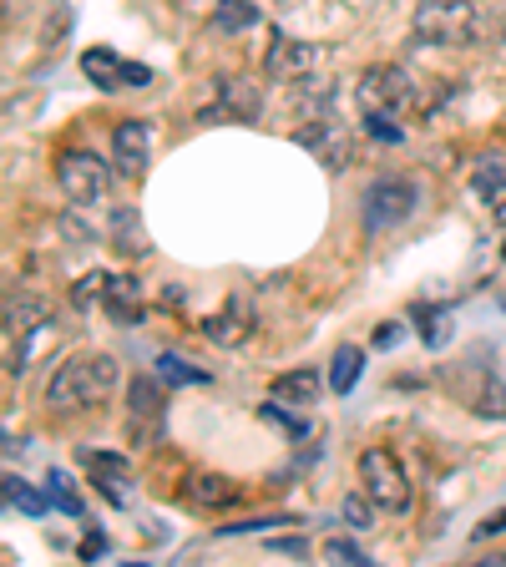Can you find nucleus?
<instances>
[{
    "instance_id": "obj_1",
    "label": "nucleus",
    "mask_w": 506,
    "mask_h": 567,
    "mask_svg": "<svg viewBox=\"0 0 506 567\" xmlns=\"http://www.w3.org/2000/svg\"><path fill=\"white\" fill-rule=\"evenodd\" d=\"M117 390V360L112 355H76L66 360L51 385H46V405L56 416H76V411H92L107 395Z\"/></svg>"
},
{
    "instance_id": "obj_2",
    "label": "nucleus",
    "mask_w": 506,
    "mask_h": 567,
    "mask_svg": "<svg viewBox=\"0 0 506 567\" xmlns=\"http://www.w3.org/2000/svg\"><path fill=\"white\" fill-rule=\"evenodd\" d=\"M415 36L431 46H476L486 36V16L476 0H420Z\"/></svg>"
},
{
    "instance_id": "obj_3",
    "label": "nucleus",
    "mask_w": 506,
    "mask_h": 567,
    "mask_svg": "<svg viewBox=\"0 0 506 567\" xmlns=\"http://www.w3.org/2000/svg\"><path fill=\"white\" fill-rule=\"evenodd\" d=\"M360 492L380 507V512H405L410 507V481H405V466L385 451V446H370L360 451Z\"/></svg>"
},
{
    "instance_id": "obj_4",
    "label": "nucleus",
    "mask_w": 506,
    "mask_h": 567,
    "mask_svg": "<svg viewBox=\"0 0 506 567\" xmlns=\"http://www.w3.org/2000/svg\"><path fill=\"white\" fill-rule=\"evenodd\" d=\"M355 102L360 112H400V107H415L420 102V81L405 71V66H370L355 87Z\"/></svg>"
},
{
    "instance_id": "obj_5",
    "label": "nucleus",
    "mask_w": 506,
    "mask_h": 567,
    "mask_svg": "<svg viewBox=\"0 0 506 567\" xmlns=\"http://www.w3.org/2000/svg\"><path fill=\"white\" fill-rule=\"evenodd\" d=\"M420 203V188L410 178H375L365 188V233H390L400 228Z\"/></svg>"
},
{
    "instance_id": "obj_6",
    "label": "nucleus",
    "mask_w": 506,
    "mask_h": 567,
    "mask_svg": "<svg viewBox=\"0 0 506 567\" xmlns=\"http://www.w3.org/2000/svg\"><path fill=\"white\" fill-rule=\"evenodd\" d=\"M107 178H112V168H107L97 152L71 147V152L56 157V183H61V193H66L76 208H92V203L107 193Z\"/></svg>"
},
{
    "instance_id": "obj_7",
    "label": "nucleus",
    "mask_w": 506,
    "mask_h": 567,
    "mask_svg": "<svg viewBox=\"0 0 506 567\" xmlns=\"http://www.w3.org/2000/svg\"><path fill=\"white\" fill-rule=\"evenodd\" d=\"M319 56H324L319 41H309V36H284V31H279V36L269 41V51H264V76H274V81H304Z\"/></svg>"
},
{
    "instance_id": "obj_8",
    "label": "nucleus",
    "mask_w": 506,
    "mask_h": 567,
    "mask_svg": "<svg viewBox=\"0 0 506 567\" xmlns=\"http://www.w3.org/2000/svg\"><path fill=\"white\" fill-rule=\"evenodd\" d=\"M274 11H279V21L299 26L309 41H319V36H334V31H340V26L350 21L340 0H274Z\"/></svg>"
},
{
    "instance_id": "obj_9",
    "label": "nucleus",
    "mask_w": 506,
    "mask_h": 567,
    "mask_svg": "<svg viewBox=\"0 0 506 567\" xmlns=\"http://www.w3.org/2000/svg\"><path fill=\"white\" fill-rule=\"evenodd\" d=\"M81 71H87V81H97L102 92H117V87H147L152 71L137 66V61H122L117 51L107 46H92V51H81Z\"/></svg>"
},
{
    "instance_id": "obj_10",
    "label": "nucleus",
    "mask_w": 506,
    "mask_h": 567,
    "mask_svg": "<svg viewBox=\"0 0 506 567\" xmlns=\"http://www.w3.org/2000/svg\"><path fill=\"white\" fill-rule=\"evenodd\" d=\"M299 147H309L314 157H324V168H345V162L355 157V142L345 132V122H334V117H314L294 132Z\"/></svg>"
},
{
    "instance_id": "obj_11",
    "label": "nucleus",
    "mask_w": 506,
    "mask_h": 567,
    "mask_svg": "<svg viewBox=\"0 0 506 567\" xmlns=\"http://www.w3.org/2000/svg\"><path fill=\"white\" fill-rule=\"evenodd\" d=\"M127 411H132V436H137V441H157V436H162V411H167L162 385L137 375V380L127 385Z\"/></svg>"
},
{
    "instance_id": "obj_12",
    "label": "nucleus",
    "mask_w": 506,
    "mask_h": 567,
    "mask_svg": "<svg viewBox=\"0 0 506 567\" xmlns=\"http://www.w3.org/2000/svg\"><path fill=\"white\" fill-rule=\"evenodd\" d=\"M147 152H152V127L147 122H122L112 132V157H117V173L122 178H142Z\"/></svg>"
},
{
    "instance_id": "obj_13",
    "label": "nucleus",
    "mask_w": 506,
    "mask_h": 567,
    "mask_svg": "<svg viewBox=\"0 0 506 567\" xmlns=\"http://www.w3.org/2000/svg\"><path fill=\"white\" fill-rule=\"evenodd\" d=\"M203 335H208L213 345H223V350L243 345V340L253 335V304H248V299H228V304L203 324Z\"/></svg>"
},
{
    "instance_id": "obj_14",
    "label": "nucleus",
    "mask_w": 506,
    "mask_h": 567,
    "mask_svg": "<svg viewBox=\"0 0 506 567\" xmlns=\"http://www.w3.org/2000/svg\"><path fill=\"white\" fill-rule=\"evenodd\" d=\"M319 375L314 370H284V375H274V385H269V400H279V405H289V411H309V405L319 400Z\"/></svg>"
},
{
    "instance_id": "obj_15",
    "label": "nucleus",
    "mask_w": 506,
    "mask_h": 567,
    "mask_svg": "<svg viewBox=\"0 0 506 567\" xmlns=\"http://www.w3.org/2000/svg\"><path fill=\"white\" fill-rule=\"evenodd\" d=\"M102 309H107L117 324H137V319H142V279L112 274V279H107V294H102Z\"/></svg>"
},
{
    "instance_id": "obj_16",
    "label": "nucleus",
    "mask_w": 506,
    "mask_h": 567,
    "mask_svg": "<svg viewBox=\"0 0 506 567\" xmlns=\"http://www.w3.org/2000/svg\"><path fill=\"white\" fill-rule=\"evenodd\" d=\"M183 492H188V502H198V507H228V502L238 497V486H233L228 476H218V471H198V476L183 481Z\"/></svg>"
},
{
    "instance_id": "obj_17",
    "label": "nucleus",
    "mask_w": 506,
    "mask_h": 567,
    "mask_svg": "<svg viewBox=\"0 0 506 567\" xmlns=\"http://www.w3.org/2000/svg\"><path fill=\"white\" fill-rule=\"evenodd\" d=\"M208 26H213L218 36L253 31V26H259V6H253V0H218V6H213V16H208Z\"/></svg>"
},
{
    "instance_id": "obj_18",
    "label": "nucleus",
    "mask_w": 506,
    "mask_h": 567,
    "mask_svg": "<svg viewBox=\"0 0 506 567\" xmlns=\"http://www.w3.org/2000/svg\"><path fill=\"white\" fill-rule=\"evenodd\" d=\"M471 188H476L486 203H501V198H506V157H501V152H481V157H476Z\"/></svg>"
},
{
    "instance_id": "obj_19",
    "label": "nucleus",
    "mask_w": 506,
    "mask_h": 567,
    "mask_svg": "<svg viewBox=\"0 0 506 567\" xmlns=\"http://www.w3.org/2000/svg\"><path fill=\"white\" fill-rule=\"evenodd\" d=\"M360 370H365V350H360V345L334 350V365H329V390H334V395H350V390L360 385Z\"/></svg>"
},
{
    "instance_id": "obj_20",
    "label": "nucleus",
    "mask_w": 506,
    "mask_h": 567,
    "mask_svg": "<svg viewBox=\"0 0 506 567\" xmlns=\"http://www.w3.org/2000/svg\"><path fill=\"white\" fill-rule=\"evenodd\" d=\"M466 405H471L476 416H486V421H501V416H506V385H501L491 370H481V390H471Z\"/></svg>"
},
{
    "instance_id": "obj_21",
    "label": "nucleus",
    "mask_w": 506,
    "mask_h": 567,
    "mask_svg": "<svg viewBox=\"0 0 506 567\" xmlns=\"http://www.w3.org/2000/svg\"><path fill=\"white\" fill-rule=\"evenodd\" d=\"M46 299H11L6 304V335H31V330H41V324H46Z\"/></svg>"
},
{
    "instance_id": "obj_22",
    "label": "nucleus",
    "mask_w": 506,
    "mask_h": 567,
    "mask_svg": "<svg viewBox=\"0 0 506 567\" xmlns=\"http://www.w3.org/2000/svg\"><path fill=\"white\" fill-rule=\"evenodd\" d=\"M415 330H420V340H426L431 350H441V345L451 340V309H446V304L415 309Z\"/></svg>"
},
{
    "instance_id": "obj_23",
    "label": "nucleus",
    "mask_w": 506,
    "mask_h": 567,
    "mask_svg": "<svg viewBox=\"0 0 506 567\" xmlns=\"http://www.w3.org/2000/svg\"><path fill=\"white\" fill-rule=\"evenodd\" d=\"M157 375H162L167 385H208V375H203L198 365H188L183 355H173V350L157 355Z\"/></svg>"
},
{
    "instance_id": "obj_24",
    "label": "nucleus",
    "mask_w": 506,
    "mask_h": 567,
    "mask_svg": "<svg viewBox=\"0 0 506 567\" xmlns=\"http://www.w3.org/2000/svg\"><path fill=\"white\" fill-rule=\"evenodd\" d=\"M6 502H11V507H21L26 517H46V507H51V497L31 492V486H26L21 476H6Z\"/></svg>"
},
{
    "instance_id": "obj_25",
    "label": "nucleus",
    "mask_w": 506,
    "mask_h": 567,
    "mask_svg": "<svg viewBox=\"0 0 506 567\" xmlns=\"http://www.w3.org/2000/svg\"><path fill=\"white\" fill-rule=\"evenodd\" d=\"M112 228H117V249H122V254H147V238L137 233V213H132V208H122V213L112 218Z\"/></svg>"
},
{
    "instance_id": "obj_26",
    "label": "nucleus",
    "mask_w": 506,
    "mask_h": 567,
    "mask_svg": "<svg viewBox=\"0 0 506 567\" xmlns=\"http://www.w3.org/2000/svg\"><path fill=\"white\" fill-rule=\"evenodd\" d=\"M370 517H375V502H370L365 492H360V497H345V502H340V522H345V527L365 532V527H375Z\"/></svg>"
},
{
    "instance_id": "obj_27",
    "label": "nucleus",
    "mask_w": 506,
    "mask_h": 567,
    "mask_svg": "<svg viewBox=\"0 0 506 567\" xmlns=\"http://www.w3.org/2000/svg\"><path fill=\"white\" fill-rule=\"evenodd\" d=\"M46 497H51L56 507H66L71 517H81V497L71 492V481H66L61 471H51V476H46Z\"/></svg>"
},
{
    "instance_id": "obj_28",
    "label": "nucleus",
    "mask_w": 506,
    "mask_h": 567,
    "mask_svg": "<svg viewBox=\"0 0 506 567\" xmlns=\"http://www.w3.org/2000/svg\"><path fill=\"white\" fill-rule=\"evenodd\" d=\"M107 279L112 274H87L76 289H71V299H76V309H92V304H102V294H107Z\"/></svg>"
},
{
    "instance_id": "obj_29",
    "label": "nucleus",
    "mask_w": 506,
    "mask_h": 567,
    "mask_svg": "<svg viewBox=\"0 0 506 567\" xmlns=\"http://www.w3.org/2000/svg\"><path fill=\"white\" fill-rule=\"evenodd\" d=\"M324 557H329V562H355V567H365V562H370V557H365L350 537H329V542H324Z\"/></svg>"
},
{
    "instance_id": "obj_30",
    "label": "nucleus",
    "mask_w": 506,
    "mask_h": 567,
    "mask_svg": "<svg viewBox=\"0 0 506 567\" xmlns=\"http://www.w3.org/2000/svg\"><path fill=\"white\" fill-rule=\"evenodd\" d=\"M365 132L380 137V142H400V137H405V132L390 122V112H365Z\"/></svg>"
},
{
    "instance_id": "obj_31",
    "label": "nucleus",
    "mask_w": 506,
    "mask_h": 567,
    "mask_svg": "<svg viewBox=\"0 0 506 567\" xmlns=\"http://www.w3.org/2000/svg\"><path fill=\"white\" fill-rule=\"evenodd\" d=\"M294 517H253V522H233V527H223V532H269V527H289Z\"/></svg>"
},
{
    "instance_id": "obj_32",
    "label": "nucleus",
    "mask_w": 506,
    "mask_h": 567,
    "mask_svg": "<svg viewBox=\"0 0 506 567\" xmlns=\"http://www.w3.org/2000/svg\"><path fill=\"white\" fill-rule=\"evenodd\" d=\"M496 532H506V512H491V517L476 527V537H496Z\"/></svg>"
},
{
    "instance_id": "obj_33",
    "label": "nucleus",
    "mask_w": 506,
    "mask_h": 567,
    "mask_svg": "<svg viewBox=\"0 0 506 567\" xmlns=\"http://www.w3.org/2000/svg\"><path fill=\"white\" fill-rule=\"evenodd\" d=\"M375 345H380V350L400 345V324H380V330H375Z\"/></svg>"
},
{
    "instance_id": "obj_34",
    "label": "nucleus",
    "mask_w": 506,
    "mask_h": 567,
    "mask_svg": "<svg viewBox=\"0 0 506 567\" xmlns=\"http://www.w3.org/2000/svg\"><path fill=\"white\" fill-rule=\"evenodd\" d=\"M102 552H107V537H102V532H92L87 542H81V557H87V562H92V557H102Z\"/></svg>"
},
{
    "instance_id": "obj_35",
    "label": "nucleus",
    "mask_w": 506,
    "mask_h": 567,
    "mask_svg": "<svg viewBox=\"0 0 506 567\" xmlns=\"http://www.w3.org/2000/svg\"><path fill=\"white\" fill-rule=\"evenodd\" d=\"M496 218H501V223H506V203H496Z\"/></svg>"
},
{
    "instance_id": "obj_36",
    "label": "nucleus",
    "mask_w": 506,
    "mask_h": 567,
    "mask_svg": "<svg viewBox=\"0 0 506 567\" xmlns=\"http://www.w3.org/2000/svg\"><path fill=\"white\" fill-rule=\"evenodd\" d=\"M501 259H506V243H501Z\"/></svg>"
},
{
    "instance_id": "obj_37",
    "label": "nucleus",
    "mask_w": 506,
    "mask_h": 567,
    "mask_svg": "<svg viewBox=\"0 0 506 567\" xmlns=\"http://www.w3.org/2000/svg\"><path fill=\"white\" fill-rule=\"evenodd\" d=\"M501 309H506V299H501Z\"/></svg>"
}]
</instances>
